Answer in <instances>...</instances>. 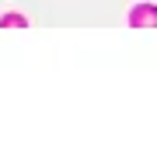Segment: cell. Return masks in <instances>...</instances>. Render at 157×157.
<instances>
[{"mask_svg":"<svg viewBox=\"0 0 157 157\" xmlns=\"http://www.w3.org/2000/svg\"><path fill=\"white\" fill-rule=\"evenodd\" d=\"M0 25H4V28H25V17H21V14H7Z\"/></svg>","mask_w":157,"mask_h":157,"instance_id":"obj_2","label":"cell"},{"mask_svg":"<svg viewBox=\"0 0 157 157\" xmlns=\"http://www.w3.org/2000/svg\"><path fill=\"white\" fill-rule=\"evenodd\" d=\"M154 21H157L154 4H143V7H136V11H133V25H136V28H150Z\"/></svg>","mask_w":157,"mask_h":157,"instance_id":"obj_1","label":"cell"}]
</instances>
